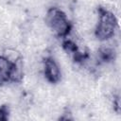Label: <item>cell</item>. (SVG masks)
I'll list each match as a JSON object with an SVG mask.
<instances>
[{
    "label": "cell",
    "mask_w": 121,
    "mask_h": 121,
    "mask_svg": "<svg viewBox=\"0 0 121 121\" xmlns=\"http://www.w3.org/2000/svg\"><path fill=\"white\" fill-rule=\"evenodd\" d=\"M43 21L48 30L56 37L64 38L72 28L66 13L59 7H50L47 9Z\"/></svg>",
    "instance_id": "cell-1"
},
{
    "label": "cell",
    "mask_w": 121,
    "mask_h": 121,
    "mask_svg": "<svg viewBox=\"0 0 121 121\" xmlns=\"http://www.w3.org/2000/svg\"><path fill=\"white\" fill-rule=\"evenodd\" d=\"M97 11L98 19L94 29V34L98 41H104L116 34L118 29L117 18L115 13L102 8H99Z\"/></svg>",
    "instance_id": "cell-2"
},
{
    "label": "cell",
    "mask_w": 121,
    "mask_h": 121,
    "mask_svg": "<svg viewBox=\"0 0 121 121\" xmlns=\"http://www.w3.org/2000/svg\"><path fill=\"white\" fill-rule=\"evenodd\" d=\"M42 73L44 79L49 83H58L62 76L61 67L52 56L43 59Z\"/></svg>",
    "instance_id": "cell-3"
},
{
    "label": "cell",
    "mask_w": 121,
    "mask_h": 121,
    "mask_svg": "<svg viewBox=\"0 0 121 121\" xmlns=\"http://www.w3.org/2000/svg\"><path fill=\"white\" fill-rule=\"evenodd\" d=\"M1 55L4 58H6L12 64L13 63H16L17 61H19L20 60L23 59V53H22V51L18 47L12 46V45L5 46Z\"/></svg>",
    "instance_id": "cell-4"
},
{
    "label": "cell",
    "mask_w": 121,
    "mask_h": 121,
    "mask_svg": "<svg viewBox=\"0 0 121 121\" xmlns=\"http://www.w3.org/2000/svg\"><path fill=\"white\" fill-rule=\"evenodd\" d=\"M12 63L0 55V86L9 82V73Z\"/></svg>",
    "instance_id": "cell-5"
},
{
    "label": "cell",
    "mask_w": 121,
    "mask_h": 121,
    "mask_svg": "<svg viewBox=\"0 0 121 121\" xmlns=\"http://www.w3.org/2000/svg\"><path fill=\"white\" fill-rule=\"evenodd\" d=\"M9 118V111L6 107H0V121L7 120Z\"/></svg>",
    "instance_id": "cell-6"
}]
</instances>
